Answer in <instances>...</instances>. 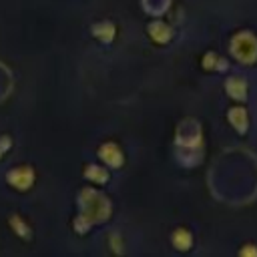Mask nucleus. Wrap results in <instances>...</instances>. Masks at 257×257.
<instances>
[{"label": "nucleus", "mask_w": 257, "mask_h": 257, "mask_svg": "<svg viewBox=\"0 0 257 257\" xmlns=\"http://www.w3.org/2000/svg\"><path fill=\"white\" fill-rule=\"evenodd\" d=\"M6 181L18 191H26L34 183V171L30 167H14L6 173Z\"/></svg>", "instance_id": "1"}, {"label": "nucleus", "mask_w": 257, "mask_h": 257, "mask_svg": "<svg viewBox=\"0 0 257 257\" xmlns=\"http://www.w3.org/2000/svg\"><path fill=\"white\" fill-rule=\"evenodd\" d=\"M94 34L100 36L102 40H110L114 36V28L110 24H100V26H94Z\"/></svg>", "instance_id": "4"}, {"label": "nucleus", "mask_w": 257, "mask_h": 257, "mask_svg": "<svg viewBox=\"0 0 257 257\" xmlns=\"http://www.w3.org/2000/svg\"><path fill=\"white\" fill-rule=\"evenodd\" d=\"M10 149V139L8 137H0V157L4 155V151Z\"/></svg>", "instance_id": "7"}, {"label": "nucleus", "mask_w": 257, "mask_h": 257, "mask_svg": "<svg viewBox=\"0 0 257 257\" xmlns=\"http://www.w3.org/2000/svg\"><path fill=\"white\" fill-rule=\"evenodd\" d=\"M100 157H102L108 165H112V167H118L120 161H122V157H120V153H118V149H116L114 145H104V147L100 149Z\"/></svg>", "instance_id": "2"}, {"label": "nucleus", "mask_w": 257, "mask_h": 257, "mask_svg": "<svg viewBox=\"0 0 257 257\" xmlns=\"http://www.w3.org/2000/svg\"><path fill=\"white\" fill-rule=\"evenodd\" d=\"M173 239H175V245H177V247H181V249H187V247H189V241H191L189 233H187V231H183V229L175 231Z\"/></svg>", "instance_id": "5"}, {"label": "nucleus", "mask_w": 257, "mask_h": 257, "mask_svg": "<svg viewBox=\"0 0 257 257\" xmlns=\"http://www.w3.org/2000/svg\"><path fill=\"white\" fill-rule=\"evenodd\" d=\"M10 227L16 231L18 237H24V239L30 237V229H28V225H26L18 215H12V217H10Z\"/></svg>", "instance_id": "3"}, {"label": "nucleus", "mask_w": 257, "mask_h": 257, "mask_svg": "<svg viewBox=\"0 0 257 257\" xmlns=\"http://www.w3.org/2000/svg\"><path fill=\"white\" fill-rule=\"evenodd\" d=\"M86 177H88V179H92V181H100V183H102V181H106V173H104L102 169L94 167V165L86 169Z\"/></svg>", "instance_id": "6"}]
</instances>
